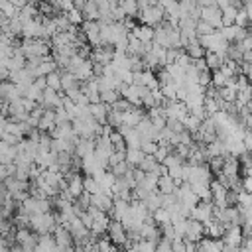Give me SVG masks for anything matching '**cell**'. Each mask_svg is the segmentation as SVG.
Instances as JSON below:
<instances>
[{
  "label": "cell",
  "mask_w": 252,
  "mask_h": 252,
  "mask_svg": "<svg viewBox=\"0 0 252 252\" xmlns=\"http://www.w3.org/2000/svg\"><path fill=\"white\" fill-rule=\"evenodd\" d=\"M220 18H222V12H220L219 6H205L203 8V20L207 24H211L213 28H222Z\"/></svg>",
  "instance_id": "1"
},
{
  "label": "cell",
  "mask_w": 252,
  "mask_h": 252,
  "mask_svg": "<svg viewBox=\"0 0 252 252\" xmlns=\"http://www.w3.org/2000/svg\"><path fill=\"white\" fill-rule=\"evenodd\" d=\"M242 240H244V232H242V228H240L238 224H236V226H228V228H226V232H224V244H226V246L240 248Z\"/></svg>",
  "instance_id": "2"
},
{
  "label": "cell",
  "mask_w": 252,
  "mask_h": 252,
  "mask_svg": "<svg viewBox=\"0 0 252 252\" xmlns=\"http://www.w3.org/2000/svg\"><path fill=\"white\" fill-rule=\"evenodd\" d=\"M238 171H240V163H238L234 158H228V159L222 161V173H224L228 179L238 177Z\"/></svg>",
  "instance_id": "3"
},
{
  "label": "cell",
  "mask_w": 252,
  "mask_h": 252,
  "mask_svg": "<svg viewBox=\"0 0 252 252\" xmlns=\"http://www.w3.org/2000/svg\"><path fill=\"white\" fill-rule=\"evenodd\" d=\"M193 215H195V219L197 220H205L207 224L211 222V215H213V209H211V205H199L195 211H193Z\"/></svg>",
  "instance_id": "4"
},
{
  "label": "cell",
  "mask_w": 252,
  "mask_h": 252,
  "mask_svg": "<svg viewBox=\"0 0 252 252\" xmlns=\"http://www.w3.org/2000/svg\"><path fill=\"white\" fill-rule=\"evenodd\" d=\"M236 203L240 209L244 211H250L252 213V193H246V191H238L236 195Z\"/></svg>",
  "instance_id": "5"
},
{
  "label": "cell",
  "mask_w": 252,
  "mask_h": 252,
  "mask_svg": "<svg viewBox=\"0 0 252 252\" xmlns=\"http://www.w3.org/2000/svg\"><path fill=\"white\" fill-rule=\"evenodd\" d=\"M207 63H209V67H213V69H220V65L224 63V55L209 53V55H207Z\"/></svg>",
  "instance_id": "6"
},
{
  "label": "cell",
  "mask_w": 252,
  "mask_h": 252,
  "mask_svg": "<svg viewBox=\"0 0 252 252\" xmlns=\"http://www.w3.org/2000/svg\"><path fill=\"white\" fill-rule=\"evenodd\" d=\"M238 47H240L242 53H250L252 51V32H248V35L242 41H238Z\"/></svg>",
  "instance_id": "7"
},
{
  "label": "cell",
  "mask_w": 252,
  "mask_h": 252,
  "mask_svg": "<svg viewBox=\"0 0 252 252\" xmlns=\"http://www.w3.org/2000/svg\"><path fill=\"white\" fill-rule=\"evenodd\" d=\"M226 81H228V79H226V77H224L220 71H219V73H215V77H213V83H215L219 89H222V87L226 85Z\"/></svg>",
  "instance_id": "8"
},
{
  "label": "cell",
  "mask_w": 252,
  "mask_h": 252,
  "mask_svg": "<svg viewBox=\"0 0 252 252\" xmlns=\"http://www.w3.org/2000/svg\"><path fill=\"white\" fill-rule=\"evenodd\" d=\"M222 232H224V226H222V224H209V234H211V236L217 238V236H220Z\"/></svg>",
  "instance_id": "9"
},
{
  "label": "cell",
  "mask_w": 252,
  "mask_h": 252,
  "mask_svg": "<svg viewBox=\"0 0 252 252\" xmlns=\"http://www.w3.org/2000/svg\"><path fill=\"white\" fill-rule=\"evenodd\" d=\"M240 187H242V191H246V193H252V177L244 175V179L240 181Z\"/></svg>",
  "instance_id": "10"
},
{
  "label": "cell",
  "mask_w": 252,
  "mask_h": 252,
  "mask_svg": "<svg viewBox=\"0 0 252 252\" xmlns=\"http://www.w3.org/2000/svg\"><path fill=\"white\" fill-rule=\"evenodd\" d=\"M189 55H193V57H201L203 55V49H201V45H197V43H193L191 47H189Z\"/></svg>",
  "instance_id": "11"
},
{
  "label": "cell",
  "mask_w": 252,
  "mask_h": 252,
  "mask_svg": "<svg viewBox=\"0 0 252 252\" xmlns=\"http://www.w3.org/2000/svg\"><path fill=\"white\" fill-rule=\"evenodd\" d=\"M138 35H140L142 39H150V37H152V30H150V28H142V30H138Z\"/></svg>",
  "instance_id": "12"
},
{
  "label": "cell",
  "mask_w": 252,
  "mask_h": 252,
  "mask_svg": "<svg viewBox=\"0 0 252 252\" xmlns=\"http://www.w3.org/2000/svg\"><path fill=\"white\" fill-rule=\"evenodd\" d=\"M130 159H132V161H140V159H142V154L136 152V150H132V152H130Z\"/></svg>",
  "instance_id": "13"
},
{
  "label": "cell",
  "mask_w": 252,
  "mask_h": 252,
  "mask_svg": "<svg viewBox=\"0 0 252 252\" xmlns=\"http://www.w3.org/2000/svg\"><path fill=\"white\" fill-rule=\"evenodd\" d=\"M161 187H163V191H169L171 189V181L169 179H161Z\"/></svg>",
  "instance_id": "14"
},
{
  "label": "cell",
  "mask_w": 252,
  "mask_h": 252,
  "mask_svg": "<svg viewBox=\"0 0 252 252\" xmlns=\"http://www.w3.org/2000/svg\"><path fill=\"white\" fill-rule=\"evenodd\" d=\"M209 79H211V77H209V73H207V71H205V73H201V83H203V85H207V83H209Z\"/></svg>",
  "instance_id": "15"
},
{
  "label": "cell",
  "mask_w": 252,
  "mask_h": 252,
  "mask_svg": "<svg viewBox=\"0 0 252 252\" xmlns=\"http://www.w3.org/2000/svg\"><path fill=\"white\" fill-rule=\"evenodd\" d=\"M246 240H248V242H250V244H252V230H250V232H248V234H246Z\"/></svg>",
  "instance_id": "16"
}]
</instances>
